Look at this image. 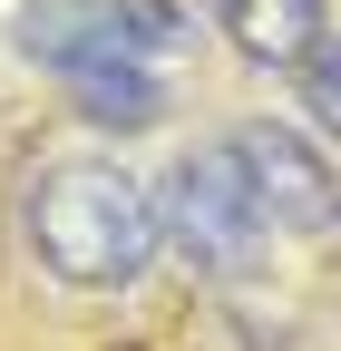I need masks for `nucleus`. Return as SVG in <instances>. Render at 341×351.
Instances as JSON below:
<instances>
[{"mask_svg": "<svg viewBox=\"0 0 341 351\" xmlns=\"http://www.w3.org/2000/svg\"><path fill=\"white\" fill-rule=\"evenodd\" d=\"M20 244L68 293H127L156 274V195L117 156H59L20 195Z\"/></svg>", "mask_w": 341, "mask_h": 351, "instance_id": "f257e3e1", "label": "nucleus"}, {"mask_svg": "<svg viewBox=\"0 0 341 351\" xmlns=\"http://www.w3.org/2000/svg\"><path fill=\"white\" fill-rule=\"evenodd\" d=\"M147 195H156V254L195 263L205 283H244L253 263H264V244H273L264 205H253V186H244L234 137L186 147L176 166H166V186H147Z\"/></svg>", "mask_w": 341, "mask_h": 351, "instance_id": "f03ea898", "label": "nucleus"}, {"mask_svg": "<svg viewBox=\"0 0 341 351\" xmlns=\"http://www.w3.org/2000/svg\"><path fill=\"white\" fill-rule=\"evenodd\" d=\"M195 39V20L176 10V0H29V10L10 20V49L29 69H108V59H137V69H166Z\"/></svg>", "mask_w": 341, "mask_h": 351, "instance_id": "7ed1b4c3", "label": "nucleus"}, {"mask_svg": "<svg viewBox=\"0 0 341 351\" xmlns=\"http://www.w3.org/2000/svg\"><path fill=\"white\" fill-rule=\"evenodd\" d=\"M234 156H244V186L264 205L273 234H331V156L312 147V127H283V117H253V127H225Z\"/></svg>", "mask_w": 341, "mask_h": 351, "instance_id": "20e7f679", "label": "nucleus"}, {"mask_svg": "<svg viewBox=\"0 0 341 351\" xmlns=\"http://www.w3.org/2000/svg\"><path fill=\"white\" fill-rule=\"evenodd\" d=\"M215 29L253 69H292V59H312L331 39V10L322 0H215Z\"/></svg>", "mask_w": 341, "mask_h": 351, "instance_id": "39448f33", "label": "nucleus"}, {"mask_svg": "<svg viewBox=\"0 0 341 351\" xmlns=\"http://www.w3.org/2000/svg\"><path fill=\"white\" fill-rule=\"evenodd\" d=\"M59 88H68V108L88 117V127H108V137H147V127L166 117V78H156V69H137V59H108V69H68Z\"/></svg>", "mask_w": 341, "mask_h": 351, "instance_id": "423d86ee", "label": "nucleus"}]
</instances>
